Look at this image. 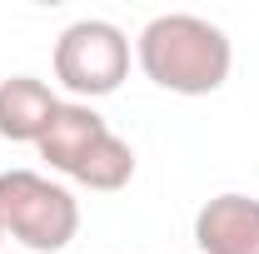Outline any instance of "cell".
Masks as SVG:
<instances>
[{
    "instance_id": "5",
    "label": "cell",
    "mask_w": 259,
    "mask_h": 254,
    "mask_svg": "<svg viewBox=\"0 0 259 254\" xmlns=\"http://www.w3.org/2000/svg\"><path fill=\"white\" fill-rule=\"evenodd\" d=\"M105 135H110V125H105V115H100L95 105H85V100H60V110L50 115V125L35 140V150H40V159H45L50 170L75 175L80 159L90 155Z\"/></svg>"
},
{
    "instance_id": "8",
    "label": "cell",
    "mask_w": 259,
    "mask_h": 254,
    "mask_svg": "<svg viewBox=\"0 0 259 254\" xmlns=\"http://www.w3.org/2000/svg\"><path fill=\"white\" fill-rule=\"evenodd\" d=\"M0 239H5V229H0Z\"/></svg>"
},
{
    "instance_id": "7",
    "label": "cell",
    "mask_w": 259,
    "mask_h": 254,
    "mask_svg": "<svg viewBox=\"0 0 259 254\" xmlns=\"http://www.w3.org/2000/svg\"><path fill=\"white\" fill-rule=\"evenodd\" d=\"M70 180H80L85 190H100V194L125 190L130 180H135V150H130V140H120V135L110 130L95 150L80 159V170H75Z\"/></svg>"
},
{
    "instance_id": "2",
    "label": "cell",
    "mask_w": 259,
    "mask_h": 254,
    "mask_svg": "<svg viewBox=\"0 0 259 254\" xmlns=\"http://www.w3.org/2000/svg\"><path fill=\"white\" fill-rule=\"evenodd\" d=\"M0 229L25 254H60L80 234V199L35 170H5L0 175Z\"/></svg>"
},
{
    "instance_id": "1",
    "label": "cell",
    "mask_w": 259,
    "mask_h": 254,
    "mask_svg": "<svg viewBox=\"0 0 259 254\" xmlns=\"http://www.w3.org/2000/svg\"><path fill=\"white\" fill-rule=\"evenodd\" d=\"M135 60L145 70L150 85H160L169 95H214L234 70V45L229 35L204 20V15H155L140 40H135Z\"/></svg>"
},
{
    "instance_id": "6",
    "label": "cell",
    "mask_w": 259,
    "mask_h": 254,
    "mask_svg": "<svg viewBox=\"0 0 259 254\" xmlns=\"http://www.w3.org/2000/svg\"><path fill=\"white\" fill-rule=\"evenodd\" d=\"M60 110V100L55 90L45 85V80H35V75H10V80H0V135L5 140H15V145H35L45 125H50V115Z\"/></svg>"
},
{
    "instance_id": "3",
    "label": "cell",
    "mask_w": 259,
    "mask_h": 254,
    "mask_svg": "<svg viewBox=\"0 0 259 254\" xmlns=\"http://www.w3.org/2000/svg\"><path fill=\"white\" fill-rule=\"evenodd\" d=\"M130 75V35L115 20H75L55 40V80L75 100H100L115 95Z\"/></svg>"
},
{
    "instance_id": "4",
    "label": "cell",
    "mask_w": 259,
    "mask_h": 254,
    "mask_svg": "<svg viewBox=\"0 0 259 254\" xmlns=\"http://www.w3.org/2000/svg\"><path fill=\"white\" fill-rule=\"evenodd\" d=\"M199 254H259V199L249 194H214L194 215Z\"/></svg>"
}]
</instances>
